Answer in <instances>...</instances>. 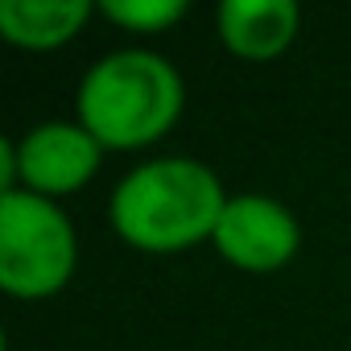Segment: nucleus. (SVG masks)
<instances>
[{
  "mask_svg": "<svg viewBox=\"0 0 351 351\" xmlns=\"http://www.w3.org/2000/svg\"><path fill=\"white\" fill-rule=\"evenodd\" d=\"M219 173L199 157H153L112 191V232L141 252H186L215 236L228 207Z\"/></svg>",
  "mask_w": 351,
  "mask_h": 351,
  "instance_id": "1",
  "label": "nucleus"
},
{
  "mask_svg": "<svg viewBox=\"0 0 351 351\" xmlns=\"http://www.w3.org/2000/svg\"><path fill=\"white\" fill-rule=\"evenodd\" d=\"M186 83L165 54L157 50H112L87 66L79 79L75 112L79 124L104 149H145L157 145L182 116Z\"/></svg>",
  "mask_w": 351,
  "mask_h": 351,
  "instance_id": "2",
  "label": "nucleus"
},
{
  "mask_svg": "<svg viewBox=\"0 0 351 351\" xmlns=\"http://www.w3.org/2000/svg\"><path fill=\"white\" fill-rule=\"evenodd\" d=\"M75 265L79 236L62 203L0 191V289L21 302H42L66 289Z\"/></svg>",
  "mask_w": 351,
  "mask_h": 351,
  "instance_id": "3",
  "label": "nucleus"
},
{
  "mask_svg": "<svg viewBox=\"0 0 351 351\" xmlns=\"http://www.w3.org/2000/svg\"><path fill=\"white\" fill-rule=\"evenodd\" d=\"M104 153L79 120H42L17 141H0V191H29L58 203L95 178Z\"/></svg>",
  "mask_w": 351,
  "mask_h": 351,
  "instance_id": "4",
  "label": "nucleus"
},
{
  "mask_svg": "<svg viewBox=\"0 0 351 351\" xmlns=\"http://www.w3.org/2000/svg\"><path fill=\"white\" fill-rule=\"evenodd\" d=\"M211 244L240 273H281L302 248V223L281 199L244 191L228 199Z\"/></svg>",
  "mask_w": 351,
  "mask_h": 351,
  "instance_id": "5",
  "label": "nucleus"
},
{
  "mask_svg": "<svg viewBox=\"0 0 351 351\" xmlns=\"http://www.w3.org/2000/svg\"><path fill=\"white\" fill-rule=\"evenodd\" d=\"M302 29V9L293 0H223L215 9V34L228 54L244 62L281 58Z\"/></svg>",
  "mask_w": 351,
  "mask_h": 351,
  "instance_id": "6",
  "label": "nucleus"
},
{
  "mask_svg": "<svg viewBox=\"0 0 351 351\" xmlns=\"http://www.w3.org/2000/svg\"><path fill=\"white\" fill-rule=\"evenodd\" d=\"M95 17L91 0H0V38L17 50H58Z\"/></svg>",
  "mask_w": 351,
  "mask_h": 351,
  "instance_id": "7",
  "label": "nucleus"
},
{
  "mask_svg": "<svg viewBox=\"0 0 351 351\" xmlns=\"http://www.w3.org/2000/svg\"><path fill=\"white\" fill-rule=\"evenodd\" d=\"M191 13L186 0H104L99 17L128 34H165Z\"/></svg>",
  "mask_w": 351,
  "mask_h": 351,
  "instance_id": "8",
  "label": "nucleus"
}]
</instances>
